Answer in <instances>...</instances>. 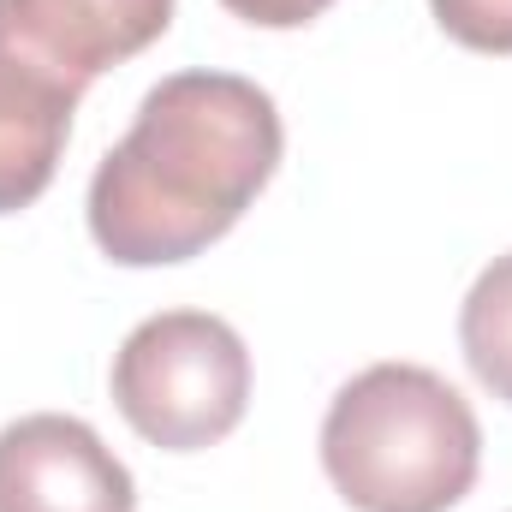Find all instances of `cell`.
I'll use <instances>...</instances> for the list:
<instances>
[{"label":"cell","mask_w":512,"mask_h":512,"mask_svg":"<svg viewBox=\"0 0 512 512\" xmlns=\"http://www.w3.org/2000/svg\"><path fill=\"white\" fill-rule=\"evenodd\" d=\"M286 149L274 96L239 72H173L102 155L84 215L120 268H173L239 227Z\"/></svg>","instance_id":"1"},{"label":"cell","mask_w":512,"mask_h":512,"mask_svg":"<svg viewBox=\"0 0 512 512\" xmlns=\"http://www.w3.org/2000/svg\"><path fill=\"white\" fill-rule=\"evenodd\" d=\"M322 471L358 512H453L483 471V423L447 376L370 364L328 399Z\"/></svg>","instance_id":"2"},{"label":"cell","mask_w":512,"mask_h":512,"mask_svg":"<svg viewBox=\"0 0 512 512\" xmlns=\"http://www.w3.org/2000/svg\"><path fill=\"white\" fill-rule=\"evenodd\" d=\"M114 405L161 453H203L245 423L251 352L227 316L161 310L143 316L114 352Z\"/></svg>","instance_id":"3"},{"label":"cell","mask_w":512,"mask_h":512,"mask_svg":"<svg viewBox=\"0 0 512 512\" xmlns=\"http://www.w3.org/2000/svg\"><path fill=\"white\" fill-rule=\"evenodd\" d=\"M0 512H137V483L84 417L30 411L0 429Z\"/></svg>","instance_id":"4"},{"label":"cell","mask_w":512,"mask_h":512,"mask_svg":"<svg viewBox=\"0 0 512 512\" xmlns=\"http://www.w3.org/2000/svg\"><path fill=\"white\" fill-rule=\"evenodd\" d=\"M78 102L84 84L36 60L0 24V215L30 209L54 185Z\"/></svg>","instance_id":"5"},{"label":"cell","mask_w":512,"mask_h":512,"mask_svg":"<svg viewBox=\"0 0 512 512\" xmlns=\"http://www.w3.org/2000/svg\"><path fill=\"white\" fill-rule=\"evenodd\" d=\"M0 24L84 90L167 36L173 0H0Z\"/></svg>","instance_id":"6"},{"label":"cell","mask_w":512,"mask_h":512,"mask_svg":"<svg viewBox=\"0 0 512 512\" xmlns=\"http://www.w3.org/2000/svg\"><path fill=\"white\" fill-rule=\"evenodd\" d=\"M459 346H465L471 376L501 405H512V251L495 256L471 280V292L459 304Z\"/></svg>","instance_id":"7"},{"label":"cell","mask_w":512,"mask_h":512,"mask_svg":"<svg viewBox=\"0 0 512 512\" xmlns=\"http://www.w3.org/2000/svg\"><path fill=\"white\" fill-rule=\"evenodd\" d=\"M435 24L471 54H512V0H429Z\"/></svg>","instance_id":"8"},{"label":"cell","mask_w":512,"mask_h":512,"mask_svg":"<svg viewBox=\"0 0 512 512\" xmlns=\"http://www.w3.org/2000/svg\"><path fill=\"white\" fill-rule=\"evenodd\" d=\"M233 18H245L256 30H304V24H316L334 0H221Z\"/></svg>","instance_id":"9"}]
</instances>
